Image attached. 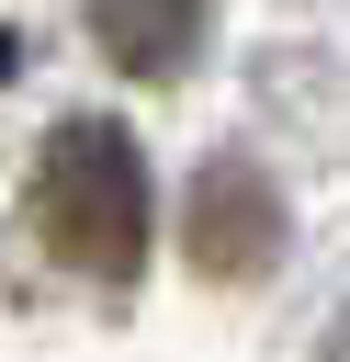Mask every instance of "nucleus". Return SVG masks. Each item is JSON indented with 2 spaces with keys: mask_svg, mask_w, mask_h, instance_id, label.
<instances>
[{
  "mask_svg": "<svg viewBox=\"0 0 350 362\" xmlns=\"http://www.w3.org/2000/svg\"><path fill=\"white\" fill-rule=\"evenodd\" d=\"M147 204H158L147 158H135V136L113 113H68L45 136V158H34V226H45V249L68 272L135 283L147 272Z\"/></svg>",
  "mask_w": 350,
  "mask_h": 362,
  "instance_id": "obj_1",
  "label": "nucleus"
},
{
  "mask_svg": "<svg viewBox=\"0 0 350 362\" xmlns=\"http://www.w3.org/2000/svg\"><path fill=\"white\" fill-rule=\"evenodd\" d=\"M90 34H102L113 68L169 79V68H192V45H203V0H90Z\"/></svg>",
  "mask_w": 350,
  "mask_h": 362,
  "instance_id": "obj_2",
  "label": "nucleus"
},
{
  "mask_svg": "<svg viewBox=\"0 0 350 362\" xmlns=\"http://www.w3.org/2000/svg\"><path fill=\"white\" fill-rule=\"evenodd\" d=\"M192 260H203V272H248V260H271V204H260V181H248L237 158H215V170H203Z\"/></svg>",
  "mask_w": 350,
  "mask_h": 362,
  "instance_id": "obj_3",
  "label": "nucleus"
},
{
  "mask_svg": "<svg viewBox=\"0 0 350 362\" xmlns=\"http://www.w3.org/2000/svg\"><path fill=\"white\" fill-rule=\"evenodd\" d=\"M327 362H350V317H339V328H327Z\"/></svg>",
  "mask_w": 350,
  "mask_h": 362,
  "instance_id": "obj_4",
  "label": "nucleus"
}]
</instances>
